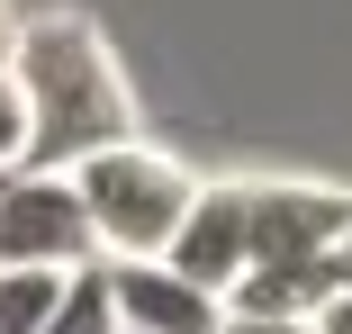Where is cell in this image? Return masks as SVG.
Instances as JSON below:
<instances>
[{"label":"cell","mask_w":352,"mask_h":334,"mask_svg":"<svg viewBox=\"0 0 352 334\" xmlns=\"http://www.w3.org/2000/svg\"><path fill=\"white\" fill-rule=\"evenodd\" d=\"M19 91V118H28V163L19 172H54L73 181L82 163L135 145V100L118 82V63L100 45L91 19H28L10 36V73H0Z\"/></svg>","instance_id":"cell-1"},{"label":"cell","mask_w":352,"mask_h":334,"mask_svg":"<svg viewBox=\"0 0 352 334\" xmlns=\"http://www.w3.org/2000/svg\"><path fill=\"white\" fill-rule=\"evenodd\" d=\"M73 190H82V217H91V253L100 262H163L172 235H181V217L199 208V181L172 154H154V145H118V154L82 163Z\"/></svg>","instance_id":"cell-2"},{"label":"cell","mask_w":352,"mask_h":334,"mask_svg":"<svg viewBox=\"0 0 352 334\" xmlns=\"http://www.w3.org/2000/svg\"><path fill=\"white\" fill-rule=\"evenodd\" d=\"M0 271H100L82 190L54 172H10L0 181Z\"/></svg>","instance_id":"cell-3"},{"label":"cell","mask_w":352,"mask_h":334,"mask_svg":"<svg viewBox=\"0 0 352 334\" xmlns=\"http://www.w3.org/2000/svg\"><path fill=\"white\" fill-rule=\"evenodd\" d=\"M253 208V271L271 262H334L352 244V199L316 190V181H244Z\"/></svg>","instance_id":"cell-4"},{"label":"cell","mask_w":352,"mask_h":334,"mask_svg":"<svg viewBox=\"0 0 352 334\" xmlns=\"http://www.w3.org/2000/svg\"><path fill=\"white\" fill-rule=\"evenodd\" d=\"M118 334H226V298L190 289L172 262H100Z\"/></svg>","instance_id":"cell-5"},{"label":"cell","mask_w":352,"mask_h":334,"mask_svg":"<svg viewBox=\"0 0 352 334\" xmlns=\"http://www.w3.org/2000/svg\"><path fill=\"white\" fill-rule=\"evenodd\" d=\"M163 262H172L190 289L226 298V289L253 271V208H244V181L199 190V208L181 217V235H172V253H163Z\"/></svg>","instance_id":"cell-6"},{"label":"cell","mask_w":352,"mask_h":334,"mask_svg":"<svg viewBox=\"0 0 352 334\" xmlns=\"http://www.w3.org/2000/svg\"><path fill=\"white\" fill-rule=\"evenodd\" d=\"M63 271H0V334H45Z\"/></svg>","instance_id":"cell-7"},{"label":"cell","mask_w":352,"mask_h":334,"mask_svg":"<svg viewBox=\"0 0 352 334\" xmlns=\"http://www.w3.org/2000/svg\"><path fill=\"white\" fill-rule=\"evenodd\" d=\"M45 334H118V316H109V289H100V271H73V280H63V298H54Z\"/></svg>","instance_id":"cell-8"},{"label":"cell","mask_w":352,"mask_h":334,"mask_svg":"<svg viewBox=\"0 0 352 334\" xmlns=\"http://www.w3.org/2000/svg\"><path fill=\"white\" fill-rule=\"evenodd\" d=\"M19 163H28V118H19V91L0 82V181H10Z\"/></svg>","instance_id":"cell-9"},{"label":"cell","mask_w":352,"mask_h":334,"mask_svg":"<svg viewBox=\"0 0 352 334\" xmlns=\"http://www.w3.org/2000/svg\"><path fill=\"white\" fill-rule=\"evenodd\" d=\"M226 334H316V325H253V316H226Z\"/></svg>","instance_id":"cell-10"},{"label":"cell","mask_w":352,"mask_h":334,"mask_svg":"<svg viewBox=\"0 0 352 334\" xmlns=\"http://www.w3.org/2000/svg\"><path fill=\"white\" fill-rule=\"evenodd\" d=\"M10 36H19V27H10V10H0V73H10Z\"/></svg>","instance_id":"cell-11"},{"label":"cell","mask_w":352,"mask_h":334,"mask_svg":"<svg viewBox=\"0 0 352 334\" xmlns=\"http://www.w3.org/2000/svg\"><path fill=\"white\" fill-rule=\"evenodd\" d=\"M343 289H352V244H343Z\"/></svg>","instance_id":"cell-12"}]
</instances>
